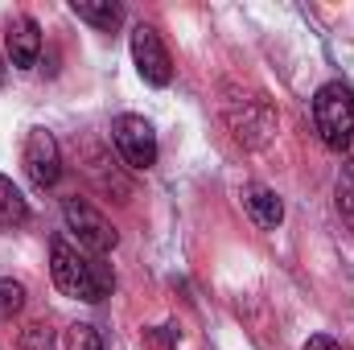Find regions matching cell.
<instances>
[{
	"label": "cell",
	"mask_w": 354,
	"mask_h": 350,
	"mask_svg": "<svg viewBox=\"0 0 354 350\" xmlns=\"http://www.w3.org/2000/svg\"><path fill=\"white\" fill-rule=\"evenodd\" d=\"M50 272H54V284L66 297H79V301H91V305L103 301L115 288V276L103 264V256H87L83 248H75L66 239L50 243Z\"/></svg>",
	"instance_id": "1"
},
{
	"label": "cell",
	"mask_w": 354,
	"mask_h": 350,
	"mask_svg": "<svg viewBox=\"0 0 354 350\" xmlns=\"http://www.w3.org/2000/svg\"><path fill=\"white\" fill-rule=\"evenodd\" d=\"M313 124L326 149L346 153L354 140V91L346 83H326L313 95Z\"/></svg>",
	"instance_id": "2"
},
{
	"label": "cell",
	"mask_w": 354,
	"mask_h": 350,
	"mask_svg": "<svg viewBox=\"0 0 354 350\" xmlns=\"http://www.w3.org/2000/svg\"><path fill=\"white\" fill-rule=\"evenodd\" d=\"M227 128L231 136L243 145V149H260L272 140L276 132V111L264 95H252V99H231L227 103Z\"/></svg>",
	"instance_id": "3"
},
{
	"label": "cell",
	"mask_w": 354,
	"mask_h": 350,
	"mask_svg": "<svg viewBox=\"0 0 354 350\" xmlns=\"http://www.w3.org/2000/svg\"><path fill=\"white\" fill-rule=\"evenodd\" d=\"M62 219H66V231L79 239V248L87 252V256H107L111 248H115V227L91 206V202H83V198H66L62 202Z\"/></svg>",
	"instance_id": "4"
},
{
	"label": "cell",
	"mask_w": 354,
	"mask_h": 350,
	"mask_svg": "<svg viewBox=\"0 0 354 350\" xmlns=\"http://www.w3.org/2000/svg\"><path fill=\"white\" fill-rule=\"evenodd\" d=\"M111 140H115V153L124 157L128 169H153L157 165V132L145 116H120L111 124Z\"/></svg>",
	"instance_id": "5"
},
{
	"label": "cell",
	"mask_w": 354,
	"mask_h": 350,
	"mask_svg": "<svg viewBox=\"0 0 354 350\" xmlns=\"http://www.w3.org/2000/svg\"><path fill=\"white\" fill-rule=\"evenodd\" d=\"M128 46H132V62H136L140 79H145L149 87H169V79H174V58H169V50H165L161 33H157L153 25H145V21H140V25L132 29Z\"/></svg>",
	"instance_id": "6"
},
{
	"label": "cell",
	"mask_w": 354,
	"mask_h": 350,
	"mask_svg": "<svg viewBox=\"0 0 354 350\" xmlns=\"http://www.w3.org/2000/svg\"><path fill=\"white\" fill-rule=\"evenodd\" d=\"M25 174H29V181L37 190L58 185V177H62V149H58L50 128H33L25 136Z\"/></svg>",
	"instance_id": "7"
},
{
	"label": "cell",
	"mask_w": 354,
	"mask_h": 350,
	"mask_svg": "<svg viewBox=\"0 0 354 350\" xmlns=\"http://www.w3.org/2000/svg\"><path fill=\"white\" fill-rule=\"evenodd\" d=\"M4 46H8V62H12L17 71H33V66H37V54H41V29H37V21H33V17L8 21Z\"/></svg>",
	"instance_id": "8"
},
{
	"label": "cell",
	"mask_w": 354,
	"mask_h": 350,
	"mask_svg": "<svg viewBox=\"0 0 354 350\" xmlns=\"http://www.w3.org/2000/svg\"><path fill=\"white\" fill-rule=\"evenodd\" d=\"M243 206H248V214L256 219V227H280V219H284V202L276 198V190H268V185H243Z\"/></svg>",
	"instance_id": "9"
},
{
	"label": "cell",
	"mask_w": 354,
	"mask_h": 350,
	"mask_svg": "<svg viewBox=\"0 0 354 350\" xmlns=\"http://www.w3.org/2000/svg\"><path fill=\"white\" fill-rule=\"evenodd\" d=\"M71 8H75L79 21H87L95 29H103V33L120 29V21H124V8H120L115 0H75Z\"/></svg>",
	"instance_id": "10"
},
{
	"label": "cell",
	"mask_w": 354,
	"mask_h": 350,
	"mask_svg": "<svg viewBox=\"0 0 354 350\" xmlns=\"http://www.w3.org/2000/svg\"><path fill=\"white\" fill-rule=\"evenodd\" d=\"M21 223H29V202L8 177L0 174V231H12Z\"/></svg>",
	"instance_id": "11"
},
{
	"label": "cell",
	"mask_w": 354,
	"mask_h": 350,
	"mask_svg": "<svg viewBox=\"0 0 354 350\" xmlns=\"http://www.w3.org/2000/svg\"><path fill=\"white\" fill-rule=\"evenodd\" d=\"M87 174L99 181V190H107V194H115L120 202H128V194H132V185L120 177V169H115V161H107L103 153H91V165H87Z\"/></svg>",
	"instance_id": "12"
},
{
	"label": "cell",
	"mask_w": 354,
	"mask_h": 350,
	"mask_svg": "<svg viewBox=\"0 0 354 350\" xmlns=\"http://www.w3.org/2000/svg\"><path fill=\"white\" fill-rule=\"evenodd\" d=\"M334 198H338V214H342V223L354 231V157H346V161H342V169H338Z\"/></svg>",
	"instance_id": "13"
},
{
	"label": "cell",
	"mask_w": 354,
	"mask_h": 350,
	"mask_svg": "<svg viewBox=\"0 0 354 350\" xmlns=\"http://www.w3.org/2000/svg\"><path fill=\"white\" fill-rule=\"evenodd\" d=\"M25 309V284L12 276H0V322H12Z\"/></svg>",
	"instance_id": "14"
},
{
	"label": "cell",
	"mask_w": 354,
	"mask_h": 350,
	"mask_svg": "<svg viewBox=\"0 0 354 350\" xmlns=\"http://www.w3.org/2000/svg\"><path fill=\"white\" fill-rule=\"evenodd\" d=\"M17 347H21V350H58V342H54V330H50L46 322H33V326H25V330H21Z\"/></svg>",
	"instance_id": "15"
},
{
	"label": "cell",
	"mask_w": 354,
	"mask_h": 350,
	"mask_svg": "<svg viewBox=\"0 0 354 350\" xmlns=\"http://www.w3.org/2000/svg\"><path fill=\"white\" fill-rule=\"evenodd\" d=\"M66 350H103V338H99L95 326L79 322V326H71V334H66Z\"/></svg>",
	"instance_id": "16"
},
{
	"label": "cell",
	"mask_w": 354,
	"mask_h": 350,
	"mask_svg": "<svg viewBox=\"0 0 354 350\" xmlns=\"http://www.w3.org/2000/svg\"><path fill=\"white\" fill-rule=\"evenodd\" d=\"M177 347V330L174 326H157L145 334V350H174Z\"/></svg>",
	"instance_id": "17"
},
{
	"label": "cell",
	"mask_w": 354,
	"mask_h": 350,
	"mask_svg": "<svg viewBox=\"0 0 354 350\" xmlns=\"http://www.w3.org/2000/svg\"><path fill=\"white\" fill-rule=\"evenodd\" d=\"M305 350H342L334 338H326V334H313L309 342H305Z\"/></svg>",
	"instance_id": "18"
},
{
	"label": "cell",
	"mask_w": 354,
	"mask_h": 350,
	"mask_svg": "<svg viewBox=\"0 0 354 350\" xmlns=\"http://www.w3.org/2000/svg\"><path fill=\"white\" fill-rule=\"evenodd\" d=\"M4 75H8V62H4V58H0V83H4Z\"/></svg>",
	"instance_id": "19"
}]
</instances>
